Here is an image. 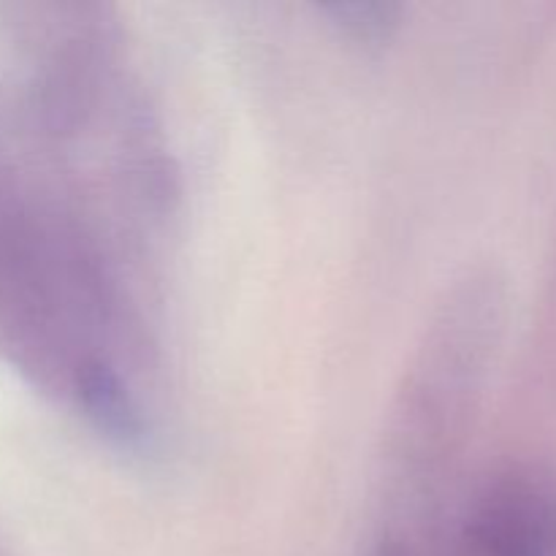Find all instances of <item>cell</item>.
<instances>
[{
	"instance_id": "obj_1",
	"label": "cell",
	"mask_w": 556,
	"mask_h": 556,
	"mask_svg": "<svg viewBox=\"0 0 556 556\" xmlns=\"http://www.w3.org/2000/svg\"><path fill=\"white\" fill-rule=\"evenodd\" d=\"M476 556H556V486L508 476L478 503L470 525Z\"/></svg>"
},
{
	"instance_id": "obj_2",
	"label": "cell",
	"mask_w": 556,
	"mask_h": 556,
	"mask_svg": "<svg viewBox=\"0 0 556 556\" xmlns=\"http://www.w3.org/2000/svg\"><path fill=\"white\" fill-rule=\"evenodd\" d=\"M81 386H85L87 405L101 418L103 429H109L117 438H136L139 434V424H136L134 410L125 405L123 391L101 367H90Z\"/></svg>"
},
{
	"instance_id": "obj_3",
	"label": "cell",
	"mask_w": 556,
	"mask_h": 556,
	"mask_svg": "<svg viewBox=\"0 0 556 556\" xmlns=\"http://www.w3.org/2000/svg\"><path fill=\"white\" fill-rule=\"evenodd\" d=\"M334 14H340L345 20V25H353L356 30H362L364 36H372V33L383 30L386 20H389V5H334Z\"/></svg>"
},
{
	"instance_id": "obj_4",
	"label": "cell",
	"mask_w": 556,
	"mask_h": 556,
	"mask_svg": "<svg viewBox=\"0 0 556 556\" xmlns=\"http://www.w3.org/2000/svg\"><path fill=\"white\" fill-rule=\"evenodd\" d=\"M383 556H400V554H383Z\"/></svg>"
}]
</instances>
